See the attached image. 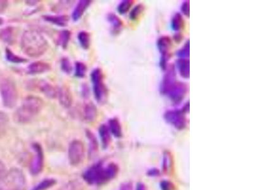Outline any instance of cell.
Instances as JSON below:
<instances>
[{
    "label": "cell",
    "mask_w": 253,
    "mask_h": 190,
    "mask_svg": "<svg viewBox=\"0 0 253 190\" xmlns=\"http://www.w3.org/2000/svg\"><path fill=\"white\" fill-rule=\"evenodd\" d=\"M172 164V157L169 152L167 151L164 153V157H163V169L165 172L170 171Z\"/></svg>",
    "instance_id": "obj_34"
},
{
    "label": "cell",
    "mask_w": 253,
    "mask_h": 190,
    "mask_svg": "<svg viewBox=\"0 0 253 190\" xmlns=\"http://www.w3.org/2000/svg\"><path fill=\"white\" fill-rule=\"evenodd\" d=\"M181 11L184 15H186L187 18L190 17V3L189 1L184 2L181 6Z\"/></svg>",
    "instance_id": "obj_39"
},
{
    "label": "cell",
    "mask_w": 253,
    "mask_h": 190,
    "mask_svg": "<svg viewBox=\"0 0 253 190\" xmlns=\"http://www.w3.org/2000/svg\"><path fill=\"white\" fill-rule=\"evenodd\" d=\"M42 18L45 21L62 28L66 27L69 22V17L66 15H45Z\"/></svg>",
    "instance_id": "obj_16"
},
{
    "label": "cell",
    "mask_w": 253,
    "mask_h": 190,
    "mask_svg": "<svg viewBox=\"0 0 253 190\" xmlns=\"http://www.w3.org/2000/svg\"><path fill=\"white\" fill-rule=\"evenodd\" d=\"M86 137L89 140V155L90 156L96 154L98 149V142L96 137L91 131L86 130Z\"/></svg>",
    "instance_id": "obj_25"
},
{
    "label": "cell",
    "mask_w": 253,
    "mask_h": 190,
    "mask_svg": "<svg viewBox=\"0 0 253 190\" xmlns=\"http://www.w3.org/2000/svg\"><path fill=\"white\" fill-rule=\"evenodd\" d=\"M160 188L162 190H175V187L173 183L169 181L164 180L160 183Z\"/></svg>",
    "instance_id": "obj_37"
},
{
    "label": "cell",
    "mask_w": 253,
    "mask_h": 190,
    "mask_svg": "<svg viewBox=\"0 0 253 190\" xmlns=\"http://www.w3.org/2000/svg\"><path fill=\"white\" fill-rule=\"evenodd\" d=\"M85 155V148L83 142L80 140H75L69 144L68 150V158L70 164L77 166L83 162Z\"/></svg>",
    "instance_id": "obj_8"
},
{
    "label": "cell",
    "mask_w": 253,
    "mask_h": 190,
    "mask_svg": "<svg viewBox=\"0 0 253 190\" xmlns=\"http://www.w3.org/2000/svg\"><path fill=\"white\" fill-rule=\"evenodd\" d=\"M91 3L92 1L90 0H81L78 2L72 13V18L74 21H78L83 17L84 13Z\"/></svg>",
    "instance_id": "obj_18"
},
{
    "label": "cell",
    "mask_w": 253,
    "mask_h": 190,
    "mask_svg": "<svg viewBox=\"0 0 253 190\" xmlns=\"http://www.w3.org/2000/svg\"><path fill=\"white\" fill-rule=\"evenodd\" d=\"M167 72L162 79V83L160 86V92L163 95L167 96L171 88L177 82L176 80V72L175 67L171 66L167 69Z\"/></svg>",
    "instance_id": "obj_11"
},
{
    "label": "cell",
    "mask_w": 253,
    "mask_h": 190,
    "mask_svg": "<svg viewBox=\"0 0 253 190\" xmlns=\"http://www.w3.org/2000/svg\"><path fill=\"white\" fill-rule=\"evenodd\" d=\"M57 97L60 105L63 108H69L73 103V96L69 88L63 85L60 87L57 91Z\"/></svg>",
    "instance_id": "obj_13"
},
{
    "label": "cell",
    "mask_w": 253,
    "mask_h": 190,
    "mask_svg": "<svg viewBox=\"0 0 253 190\" xmlns=\"http://www.w3.org/2000/svg\"><path fill=\"white\" fill-rule=\"evenodd\" d=\"M51 69V67L49 63L37 61V62L32 63L29 65L28 72L31 75H36V74L46 73L50 71Z\"/></svg>",
    "instance_id": "obj_15"
},
{
    "label": "cell",
    "mask_w": 253,
    "mask_h": 190,
    "mask_svg": "<svg viewBox=\"0 0 253 190\" xmlns=\"http://www.w3.org/2000/svg\"><path fill=\"white\" fill-rule=\"evenodd\" d=\"M71 38V31L63 30L60 32L57 38V44L63 49L66 48Z\"/></svg>",
    "instance_id": "obj_28"
},
{
    "label": "cell",
    "mask_w": 253,
    "mask_h": 190,
    "mask_svg": "<svg viewBox=\"0 0 253 190\" xmlns=\"http://www.w3.org/2000/svg\"><path fill=\"white\" fill-rule=\"evenodd\" d=\"M98 133L103 148H107L111 142V133L108 126L106 124L101 125Z\"/></svg>",
    "instance_id": "obj_21"
},
{
    "label": "cell",
    "mask_w": 253,
    "mask_h": 190,
    "mask_svg": "<svg viewBox=\"0 0 253 190\" xmlns=\"http://www.w3.org/2000/svg\"><path fill=\"white\" fill-rule=\"evenodd\" d=\"M43 107L44 101L40 97L33 95L27 96L20 107L15 110L13 120L17 124L31 123L40 114Z\"/></svg>",
    "instance_id": "obj_3"
},
{
    "label": "cell",
    "mask_w": 253,
    "mask_h": 190,
    "mask_svg": "<svg viewBox=\"0 0 253 190\" xmlns=\"http://www.w3.org/2000/svg\"><path fill=\"white\" fill-rule=\"evenodd\" d=\"M31 89L38 90L49 99L57 97L58 90L51 83L44 80L32 81L29 84Z\"/></svg>",
    "instance_id": "obj_10"
},
{
    "label": "cell",
    "mask_w": 253,
    "mask_h": 190,
    "mask_svg": "<svg viewBox=\"0 0 253 190\" xmlns=\"http://www.w3.org/2000/svg\"><path fill=\"white\" fill-rule=\"evenodd\" d=\"M3 22H4L3 19H1V18H0V26H1V25L3 24Z\"/></svg>",
    "instance_id": "obj_47"
},
{
    "label": "cell",
    "mask_w": 253,
    "mask_h": 190,
    "mask_svg": "<svg viewBox=\"0 0 253 190\" xmlns=\"http://www.w3.org/2000/svg\"><path fill=\"white\" fill-rule=\"evenodd\" d=\"M148 176H151V177H156L160 175V172L157 169H151L148 172Z\"/></svg>",
    "instance_id": "obj_41"
},
{
    "label": "cell",
    "mask_w": 253,
    "mask_h": 190,
    "mask_svg": "<svg viewBox=\"0 0 253 190\" xmlns=\"http://www.w3.org/2000/svg\"><path fill=\"white\" fill-rule=\"evenodd\" d=\"M8 1H0V13L4 12V10L7 8Z\"/></svg>",
    "instance_id": "obj_42"
},
{
    "label": "cell",
    "mask_w": 253,
    "mask_h": 190,
    "mask_svg": "<svg viewBox=\"0 0 253 190\" xmlns=\"http://www.w3.org/2000/svg\"><path fill=\"white\" fill-rule=\"evenodd\" d=\"M133 3H134V1H132V0H124L119 4L117 11L120 14H125L132 7Z\"/></svg>",
    "instance_id": "obj_33"
},
{
    "label": "cell",
    "mask_w": 253,
    "mask_h": 190,
    "mask_svg": "<svg viewBox=\"0 0 253 190\" xmlns=\"http://www.w3.org/2000/svg\"><path fill=\"white\" fill-rule=\"evenodd\" d=\"M60 68L64 73L70 74L72 71V65L69 58H62L60 61Z\"/></svg>",
    "instance_id": "obj_35"
},
{
    "label": "cell",
    "mask_w": 253,
    "mask_h": 190,
    "mask_svg": "<svg viewBox=\"0 0 253 190\" xmlns=\"http://www.w3.org/2000/svg\"><path fill=\"white\" fill-rule=\"evenodd\" d=\"M20 47L22 52L29 57L38 58L46 53L49 44L39 31L30 29L22 34Z\"/></svg>",
    "instance_id": "obj_1"
},
{
    "label": "cell",
    "mask_w": 253,
    "mask_h": 190,
    "mask_svg": "<svg viewBox=\"0 0 253 190\" xmlns=\"http://www.w3.org/2000/svg\"><path fill=\"white\" fill-rule=\"evenodd\" d=\"M92 90L95 99L99 104L105 103L108 98V89L105 82L102 71L99 68L93 69L91 74Z\"/></svg>",
    "instance_id": "obj_6"
},
{
    "label": "cell",
    "mask_w": 253,
    "mask_h": 190,
    "mask_svg": "<svg viewBox=\"0 0 253 190\" xmlns=\"http://www.w3.org/2000/svg\"><path fill=\"white\" fill-rule=\"evenodd\" d=\"M87 72V66L84 63L78 62L75 65V76L78 78H83Z\"/></svg>",
    "instance_id": "obj_32"
},
{
    "label": "cell",
    "mask_w": 253,
    "mask_h": 190,
    "mask_svg": "<svg viewBox=\"0 0 253 190\" xmlns=\"http://www.w3.org/2000/svg\"><path fill=\"white\" fill-rule=\"evenodd\" d=\"M83 119L87 123H92L96 121L98 115V110L93 103L89 102L85 104L83 108Z\"/></svg>",
    "instance_id": "obj_17"
},
{
    "label": "cell",
    "mask_w": 253,
    "mask_h": 190,
    "mask_svg": "<svg viewBox=\"0 0 253 190\" xmlns=\"http://www.w3.org/2000/svg\"><path fill=\"white\" fill-rule=\"evenodd\" d=\"M176 55L179 58H187L188 59L190 55V44L189 40H187L186 44L182 49H179L176 53Z\"/></svg>",
    "instance_id": "obj_36"
},
{
    "label": "cell",
    "mask_w": 253,
    "mask_h": 190,
    "mask_svg": "<svg viewBox=\"0 0 253 190\" xmlns=\"http://www.w3.org/2000/svg\"><path fill=\"white\" fill-rule=\"evenodd\" d=\"M82 94L84 97L87 98L89 96V90L86 85H84L82 88Z\"/></svg>",
    "instance_id": "obj_43"
},
{
    "label": "cell",
    "mask_w": 253,
    "mask_h": 190,
    "mask_svg": "<svg viewBox=\"0 0 253 190\" xmlns=\"http://www.w3.org/2000/svg\"><path fill=\"white\" fill-rule=\"evenodd\" d=\"M0 96L4 107L14 108L17 105L19 93L14 82L10 79H2L0 82Z\"/></svg>",
    "instance_id": "obj_5"
},
{
    "label": "cell",
    "mask_w": 253,
    "mask_h": 190,
    "mask_svg": "<svg viewBox=\"0 0 253 190\" xmlns=\"http://www.w3.org/2000/svg\"><path fill=\"white\" fill-rule=\"evenodd\" d=\"M33 155L32 157L30 163H29V171L34 176L42 173L43 169L44 163V156L43 150L40 144L35 142L32 144Z\"/></svg>",
    "instance_id": "obj_7"
},
{
    "label": "cell",
    "mask_w": 253,
    "mask_h": 190,
    "mask_svg": "<svg viewBox=\"0 0 253 190\" xmlns=\"http://www.w3.org/2000/svg\"><path fill=\"white\" fill-rule=\"evenodd\" d=\"M132 184L130 182H126L121 185L119 190H132Z\"/></svg>",
    "instance_id": "obj_40"
},
{
    "label": "cell",
    "mask_w": 253,
    "mask_h": 190,
    "mask_svg": "<svg viewBox=\"0 0 253 190\" xmlns=\"http://www.w3.org/2000/svg\"><path fill=\"white\" fill-rule=\"evenodd\" d=\"M26 176L19 168H12L8 171L0 184V190H26Z\"/></svg>",
    "instance_id": "obj_4"
},
{
    "label": "cell",
    "mask_w": 253,
    "mask_h": 190,
    "mask_svg": "<svg viewBox=\"0 0 253 190\" xmlns=\"http://www.w3.org/2000/svg\"><path fill=\"white\" fill-rule=\"evenodd\" d=\"M172 47V40L169 36H162L157 41V48L161 57L170 58V51Z\"/></svg>",
    "instance_id": "obj_14"
},
{
    "label": "cell",
    "mask_w": 253,
    "mask_h": 190,
    "mask_svg": "<svg viewBox=\"0 0 253 190\" xmlns=\"http://www.w3.org/2000/svg\"><path fill=\"white\" fill-rule=\"evenodd\" d=\"M187 92V87L186 84L177 81L167 96L170 98L171 102L178 104L181 102Z\"/></svg>",
    "instance_id": "obj_12"
},
{
    "label": "cell",
    "mask_w": 253,
    "mask_h": 190,
    "mask_svg": "<svg viewBox=\"0 0 253 190\" xmlns=\"http://www.w3.org/2000/svg\"><path fill=\"white\" fill-rule=\"evenodd\" d=\"M16 39V33L14 28L7 27L0 29V40L6 44L12 45Z\"/></svg>",
    "instance_id": "obj_19"
},
{
    "label": "cell",
    "mask_w": 253,
    "mask_h": 190,
    "mask_svg": "<svg viewBox=\"0 0 253 190\" xmlns=\"http://www.w3.org/2000/svg\"><path fill=\"white\" fill-rule=\"evenodd\" d=\"M56 180L53 178H46L36 185L31 190H47L55 186L56 184Z\"/></svg>",
    "instance_id": "obj_27"
},
{
    "label": "cell",
    "mask_w": 253,
    "mask_h": 190,
    "mask_svg": "<svg viewBox=\"0 0 253 190\" xmlns=\"http://www.w3.org/2000/svg\"><path fill=\"white\" fill-rule=\"evenodd\" d=\"M108 22H109L113 33L115 34L119 33L123 29V22L122 21L118 16L113 13H108L107 15Z\"/></svg>",
    "instance_id": "obj_23"
},
{
    "label": "cell",
    "mask_w": 253,
    "mask_h": 190,
    "mask_svg": "<svg viewBox=\"0 0 253 190\" xmlns=\"http://www.w3.org/2000/svg\"><path fill=\"white\" fill-rule=\"evenodd\" d=\"M164 118L167 123L178 130H183L187 126L186 114L182 110H167Z\"/></svg>",
    "instance_id": "obj_9"
},
{
    "label": "cell",
    "mask_w": 253,
    "mask_h": 190,
    "mask_svg": "<svg viewBox=\"0 0 253 190\" xmlns=\"http://www.w3.org/2000/svg\"><path fill=\"white\" fill-rule=\"evenodd\" d=\"M173 40L177 44H179L183 40V36L180 33H177L174 35Z\"/></svg>",
    "instance_id": "obj_44"
},
{
    "label": "cell",
    "mask_w": 253,
    "mask_h": 190,
    "mask_svg": "<svg viewBox=\"0 0 253 190\" xmlns=\"http://www.w3.org/2000/svg\"><path fill=\"white\" fill-rule=\"evenodd\" d=\"M9 117L6 113L0 111V138L4 137L7 132Z\"/></svg>",
    "instance_id": "obj_29"
},
{
    "label": "cell",
    "mask_w": 253,
    "mask_h": 190,
    "mask_svg": "<svg viewBox=\"0 0 253 190\" xmlns=\"http://www.w3.org/2000/svg\"><path fill=\"white\" fill-rule=\"evenodd\" d=\"M146 190V187L145 186V185H144V183H137L136 186V190Z\"/></svg>",
    "instance_id": "obj_45"
},
{
    "label": "cell",
    "mask_w": 253,
    "mask_h": 190,
    "mask_svg": "<svg viewBox=\"0 0 253 190\" xmlns=\"http://www.w3.org/2000/svg\"><path fill=\"white\" fill-rule=\"evenodd\" d=\"M189 101H188V102H187L186 104H185V105L184 107H183L182 110L185 113V114H187V113L189 112Z\"/></svg>",
    "instance_id": "obj_46"
},
{
    "label": "cell",
    "mask_w": 253,
    "mask_h": 190,
    "mask_svg": "<svg viewBox=\"0 0 253 190\" xmlns=\"http://www.w3.org/2000/svg\"><path fill=\"white\" fill-rule=\"evenodd\" d=\"M184 18L180 13H176L171 20V28L175 31H180L184 28Z\"/></svg>",
    "instance_id": "obj_24"
},
{
    "label": "cell",
    "mask_w": 253,
    "mask_h": 190,
    "mask_svg": "<svg viewBox=\"0 0 253 190\" xmlns=\"http://www.w3.org/2000/svg\"><path fill=\"white\" fill-rule=\"evenodd\" d=\"M7 173L8 171L5 164L1 160H0V184L3 182Z\"/></svg>",
    "instance_id": "obj_38"
},
{
    "label": "cell",
    "mask_w": 253,
    "mask_h": 190,
    "mask_svg": "<svg viewBox=\"0 0 253 190\" xmlns=\"http://www.w3.org/2000/svg\"><path fill=\"white\" fill-rule=\"evenodd\" d=\"M5 56L6 60L12 63H23L28 62V60L19 55H15L10 49H5Z\"/></svg>",
    "instance_id": "obj_30"
},
{
    "label": "cell",
    "mask_w": 253,
    "mask_h": 190,
    "mask_svg": "<svg viewBox=\"0 0 253 190\" xmlns=\"http://www.w3.org/2000/svg\"><path fill=\"white\" fill-rule=\"evenodd\" d=\"M108 128H109L111 134L114 136L117 139H120L123 136V130L121 123L117 118L110 119L108 121Z\"/></svg>",
    "instance_id": "obj_22"
},
{
    "label": "cell",
    "mask_w": 253,
    "mask_h": 190,
    "mask_svg": "<svg viewBox=\"0 0 253 190\" xmlns=\"http://www.w3.org/2000/svg\"><path fill=\"white\" fill-rule=\"evenodd\" d=\"M119 168L117 164L105 165L103 161L96 163L84 173L83 178L90 185L101 186L116 177Z\"/></svg>",
    "instance_id": "obj_2"
},
{
    "label": "cell",
    "mask_w": 253,
    "mask_h": 190,
    "mask_svg": "<svg viewBox=\"0 0 253 190\" xmlns=\"http://www.w3.org/2000/svg\"><path fill=\"white\" fill-rule=\"evenodd\" d=\"M145 7L142 4H138L135 6L132 10L130 11L129 18L131 20L135 21L141 17L142 13H144Z\"/></svg>",
    "instance_id": "obj_31"
},
{
    "label": "cell",
    "mask_w": 253,
    "mask_h": 190,
    "mask_svg": "<svg viewBox=\"0 0 253 190\" xmlns=\"http://www.w3.org/2000/svg\"><path fill=\"white\" fill-rule=\"evenodd\" d=\"M176 67L180 75L185 79L190 77V62L187 58H178L175 62Z\"/></svg>",
    "instance_id": "obj_20"
},
{
    "label": "cell",
    "mask_w": 253,
    "mask_h": 190,
    "mask_svg": "<svg viewBox=\"0 0 253 190\" xmlns=\"http://www.w3.org/2000/svg\"><path fill=\"white\" fill-rule=\"evenodd\" d=\"M72 189H69V187L65 188V189L63 190H71Z\"/></svg>",
    "instance_id": "obj_48"
},
{
    "label": "cell",
    "mask_w": 253,
    "mask_h": 190,
    "mask_svg": "<svg viewBox=\"0 0 253 190\" xmlns=\"http://www.w3.org/2000/svg\"><path fill=\"white\" fill-rule=\"evenodd\" d=\"M78 40L79 44L83 49H89L90 45H91V36L88 32L85 31L79 32L78 35Z\"/></svg>",
    "instance_id": "obj_26"
}]
</instances>
